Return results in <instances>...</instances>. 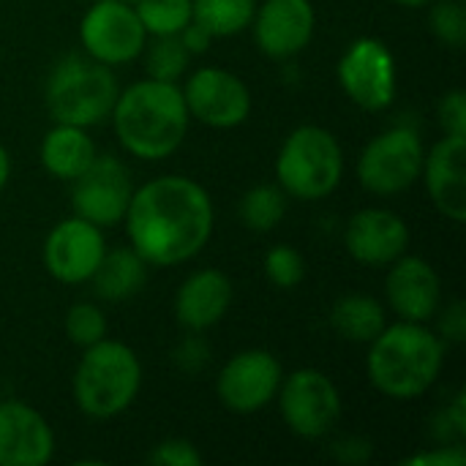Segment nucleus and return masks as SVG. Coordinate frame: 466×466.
Listing matches in <instances>:
<instances>
[{"instance_id": "c85d7f7f", "label": "nucleus", "mask_w": 466, "mask_h": 466, "mask_svg": "<svg viewBox=\"0 0 466 466\" xmlns=\"http://www.w3.org/2000/svg\"><path fill=\"white\" fill-rule=\"evenodd\" d=\"M262 270H265V279L279 287V289H292L303 281L306 276V259L303 254L295 248V246H287V243H279L273 246L265 259H262Z\"/></svg>"}, {"instance_id": "c9c22d12", "label": "nucleus", "mask_w": 466, "mask_h": 466, "mask_svg": "<svg viewBox=\"0 0 466 466\" xmlns=\"http://www.w3.org/2000/svg\"><path fill=\"white\" fill-rule=\"evenodd\" d=\"M404 466H464L466 451L461 445H437L401 461Z\"/></svg>"}, {"instance_id": "4468645a", "label": "nucleus", "mask_w": 466, "mask_h": 466, "mask_svg": "<svg viewBox=\"0 0 466 466\" xmlns=\"http://www.w3.org/2000/svg\"><path fill=\"white\" fill-rule=\"evenodd\" d=\"M104 251H106V240L101 227L79 216H68L60 224H55L52 232L46 235L41 259L55 281L74 287V284H87L93 279Z\"/></svg>"}, {"instance_id": "423d86ee", "label": "nucleus", "mask_w": 466, "mask_h": 466, "mask_svg": "<svg viewBox=\"0 0 466 466\" xmlns=\"http://www.w3.org/2000/svg\"><path fill=\"white\" fill-rule=\"evenodd\" d=\"M344 177V150L333 131L298 126L276 156V183L287 197L317 202L330 197Z\"/></svg>"}, {"instance_id": "f8f14e48", "label": "nucleus", "mask_w": 466, "mask_h": 466, "mask_svg": "<svg viewBox=\"0 0 466 466\" xmlns=\"http://www.w3.org/2000/svg\"><path fill=\"white\" fill-rule=\"evenodd\" d=\"M131 194H134L131 172L115 156H96L93 164L76 180H71L74 216L101 229L123 221Z\"/></svg>"}, {"instance_id": "39448f33", "label": "nucleus", "mask_w": 466, "mask_h": 466, "mask_svg": "<svg viewBox=\"0 0 466 466\" xmlns=\"http://www.w3.org/2000/svg\"><path fill=\"white\" fill-rule=\"evenodd\" d=\"M117 93L120 87L112 66L93 60L90 55L71 52L49 71L44 101L55 123L90 128L112 115Z\"/></svg>"}, {"instance_id": "aec40b11", "label": "nucleus", "mask_w": 466, "mask_h": 466, "mask_svg": "<svg viewBox=\"0 0 466 466\" xmlns=\"http://www.w3.org/2000/svg\"><path fill=\"white\" fill-rule=\"evenodd\" d=\"M232 306V281L216 268L191 273L175 295V319L188 333H205L218 325Z\"/></svg>"}, {"instance_id": "a211bd4d", "label": "nucleus", "mask_w": 466, "mask_h": 466, "mask_svg": "<svg viewBox=\"0 0 466 466\" xmlns=\"http://www.w3.org/2000/svg\"><path fill=\"white\" fill-rule=\"evenodd\" d=\"M52 456L55 434L46 418L22 401H0V466H44Z\"/></svg>"}, {"instance_id": "cd10ccee", "label": "nucleus", "mask_w": 466, "mask_h": 466, "mask_svg": "<svg viewBox=\"0 0 466 466\" xmlns=\"http://www.w3.org/2000/svg\"><path fill=\"white\" fill-rule=\"evenodd\" d=\"M429 27L442 46L461 49L466 44V3L464 0H431Z\"/></svg>"}, {"instance_id": "7c9ffc66", "label": "nucleus", "mask_w": 466, "mask_h": 466, "mask_svg": "<svg viewBox=\"0 0 466 466\" xmlns=\"http://www.w3.org/2000/svg\"><path fill=\"white\" fill-rule=\"evenodd\" d=\"M466 437V393L459 390L453 401L434 418V440L440 445H461Z\"/></svg>"}, {"instance_id": "e433bc0d", "label": "nucleus", "mask_w": 466, "mask_h": 466, "mask_svg": "<svg viewBox=\"0 0 466 466\" xmlns=\"http://www.w3.org/2000/svg\"><path fill=\"white\" fill-rule=\"evenodd\" d=\"M333 456L339 461H344V464H363L371 456V445L366 440H360V437H344V440L336 442Z\"/></svg>"}, {"instance_id": "412c9836", "label": "nucleus", "mask_w": 466, "mask_h": 466, "mask_svg": "<svg viewBox=\"0 0 466 466\" xmlns=\"http://www.w3.org/2000/svg\"><path fill=\"white\" fill-rule=\"evenodd\" d=\"M96 145L87 134V128L82 126H68V123H55L38 147V158L41 167L57 177V180H76L96 158Z\"/></svg>"}, {"instance_id": "7ed1b4c3", "label": "nucleus", "mask_w": 466, "mask_h": 466, "mask_svg": "<svg viewBox=\"0 0 466 466\" xmlns=\"http://www.w3.org/2000/svg\"><path fill=\"white\" fill-rule=\"evenodd\" d=\"M445 341L426 322L399 319L369 344V382L388 399L412 401L423 396L442 374Z\"/></svg>"}, {"instance_id": "a878e982", "label": "nucleus", "mask_w": 466, "mask_h": 466, "mask_svg": "<svg viewBox=\"0 0 466 466\" xmlns=\"http://www.w3.org/2000/svg\"><path fill=\"white\" fill-rule=\"evenodd\" d=\"M145 68L150 79L158 82H180V76L188 71L191 55L180 44L177 35H153V44H145Z\"/></svg>"}, {"instance_id": "0eeeda50", "label": "nucleus", "mask_w": 466, "mask_h": 466, "mask_svg": "<svg viewBox=\"0 0 466 466\" xmlns=\"http://www.w3.org/2000/svg\"><path fill=\"white\" fill-rule=\"evenodd\" d=\"M426 147L418 128L401 123L377 134L360 153L358 180L369 194L396 197L410 191L423 172Z\"/></svg>"}, {"instance_id": "6e6552de", "label": "nucleus", "mask_w": 466, "mask_h": 466, "mask_svg": "<svg viewBox=\"0 0 466 466\" xmlns=\"http://www.w3.org/2000/svg\"><path fill=\"white\" fill-rule=\"evenodd\" d=\"M276 399L281 420L300 440L328 437L341 418V393L336 382L317 369H298L284 377Z\"/></svg>"}, {"instance_id": "6ab92c4d", "label": "nucleus", "mask_w": 466, "mask_h": 466, "mask_svg": "<svg viewBox=\"0 0 466 466\" xmlns=\"http://www.w3.org/2000/svg\"><path fill=\"white\" fill-rule=\"evenodd\" d=\"M420 177L434 208L461 224L466 218V137L445 134L426 153Z\"/></svg>"}, {"instance_id": "72a5a7b5", "label": "nucleus", "mask_w": 466, "mask_h": 466, "mask_svg": "<svg viewBox=\"0 0 466 466\" xmlns=\"http://www.w3.org/2000/svg\"><path fill=\"white\" fill-rule=\"evenodd\" d=\"M437 317V336L445 341V344H461L466 339V306L461 300H453L448 303L445 309L440 306V311L434 314Z\"/></svg>"}, {"instance_id": "a19ab883", "label": "nucleus", "mask_w": 466, "mask_h": 466, "mask_svg": "<svg viewBox=\"0 0 466 466\" xmlns=\"http://www.w3.org/2000/svg\"><path fill=\"white\" fill-rule=\"evenodd\" d=\"M117 3H128V5H134L137 0H117Z\"/></svg>"}, {"instance_id": "2eb2a0df", "label": "nucleus", "mask_w": 466, "mask_h": 466, "mask_svg": "<svg viewBox=\"0 0 466 466\" xmlns=\"http://www.w3.org/2000/svg\"><path fill=\"white\" fill-rule=\"evenodd\" d=\"M259 52L270 60H287L303 52L317 27L311 0H265L248 25Z\"/></svg>"}, {"instance_id": "4c0bfd02", "label": "nucleus", "mask_w": 466, "mask_h": 466, "mask_svg": "<svg viewBox=\"0 0 466 466\" xmlns=\"http://www.w3.org/2000/svg\"><path fill=\"white\" fill-rule=\"evenodd\" d=\"M177 38H180V44L186 46V52H188L191 57H194V55L208 52V49H210V44L216 41V38H213V35H210L199 22H194V19H191L180 33H177Z\"/></svg>"}, {"instance_id": "bb28decb", "label": "nucleus", "mask_w": 466, "mask_h": 466, "mask_svg": "<svg viewBox=\"0 0 466 466\" xmlns=\"http://www.w3.org/2000/svg\"><path fill=\"white\" fill-rule=\"evenodd\" d=\"M134 11L147 35H177L191 22V0H137Z\"/></svg>"}, {"instance_id": "b1692460", "label": "nucleus", "mask_w": 466, "mask_h": 466, "mask_svg": "<svg viewBox=\"0 0 466 466\" xmlns=\"http://www.w3.org/2000/svg\"><path fill=\"white\" fill-rule=\"evenodd\" d=\"M257 0H191V19L213 38H229L248 30Z\"/></svg>"}, {"instance_id": "ddd939ff", "label": "nucleus", "mask_w": 466, "mask_h": 466, "mask_svg": "<svg viewBox=\"0 0 466 466\" xmlns=\"http://www.w3.org/2000/svg\"><path fill=\"white\" fill-rule=\"evenodd\" d=\"M284 380V369L268 350H243L232 355L216 380L218 401L238 415H254L265 410Z\"/></svg>"}, {"instance_id": "473e14b6", "label": "nucleus", "mask_w": 466, "mask_h": 466, "mask_svg": "<svg viewBox=\"0 0 466 466\" xmlns=\"http://www.w3.org/2000/svg\"><path fill=\"white\" fill-rule=\"evenodd\" d=\"M437 117L445 134L466 137V93L461 87L448 90L437 104Z\"/></svg>"}, {"instance_id": "9b49d317", "label": "nucleus", "mask_w": 466, "mask_h": 466, "mask_svg": "<svg viewBox=\"0 0 466 466\" xmlns=\"http://www.w3.org/2000/svg\"><path fill=\"white\" fill-rule=\"evenodd\" d=\"M180 90L191 120H199L208 128H238L251 112L248 85L221 66L197 68Z\"/></svg>"}, {"instance_id": "dca6fc26", "label": "nucleus", "mask_w": 466, "mask_h": 466, "mask_svg": "<svg viewBox=\"0 0 466 466\" xmlns=\"http://www.w3.org/2000/svg\"><path fill=\"white\" fill-rule=\"evenodd\" d=\"M347 254L366 268H388L410 248L407 221L388 208L358 210L344 229Z\"/></svg>"}, {"instance_id": "ea45409f", "label": "nucleus", "mask_w": 466, "mask_h": 466, "mask_svg": "<svg viewBox=\"0 0 466 466\" xmlns=\"http://www.w3.org/2000/svg\"><path fill=\"white\" fill-rule=\"evenodd\" d=\"M393 3H399V5H404V8H423V5H429L431 0H393Z\"/></svg>"}, {"instance_id": "4be33fe9", "label": "nucleus", "mask_w": 466, "mask_h": 466, "mask_svg": "<svg viewBox=\"0 0 466 466\" xmlns=\"http://www.w3.org/2000/svg\"><path fill=\"white\" fill-rule=\"evenodd\" d=\"M147 262L131 248V246H120V248H106L90 284L96 289V295L101 300L109 303H123L131 300L147 281Z\"/></svg>"}, {"instance_id": "f03ea898", "label": "nucleus", "mask_w": 466, "mask_h": 466, "mask_svg": "<svg viewBox=\"0 0 466 466\" xmlns=\"http://www.w3.org/2000/svg\"><path fill=\"white\" fill-rule=\"evenodd\" d=\"M109 117L123 150L139 161L175 156L191 123L180 85L150 76L120 90Z\"/></svg>"}, {"instance_id": "f704fd0d", "label": "nucleus", "mask_w": 466, "mask_h": 466, "mask_svg": "<svg viewBox=\"0 0 466 466\" xmlns=\"http://www.w3.org/2000/svg\"><path fill=\"white\" fill-rule=\"evenodd\" d=\"M175 363H177V369H183L186 374L202 371V369L210 363V347H208V341H205L199 333L186 336V339L177 344V350H175Z\"/></svg>"}, {"instance_id": "5701e85b", "label": "nucleus", "mask_w": 466, "mask_h": 466, "mask_svg": "<svg viewBox=\"0 0 466 466\" xmlns=\"http://www.w3.org/2000/svg\"><path fill=\"white\" fill-rule=\"evenodd\" d=\"M388 325L385 306L363 292L339 298L330 309V328L352 344H371Z\"/></svg>"}, {"instance_id": "20e7f679", "label": "nucleus", "mask_w": 466, "mask_h": 466, "mask_svg": "<svg viewBox=\"0 0 466 466\" xmlns=\"http://www.w3.org/2000/svg\"><path fill=\"white\" fill-rule=\"evenodd\" d=\"M139 388L142 366L128 344L101 339L85 347L74 371V401L82 415L93 420L117 418L137 401Z\"/></svg>"}, {"instance_id": "1a4fd4ad", "label": "nucleus", "mask_w": 466, "mask_h": 466, "mask_svg": "<svg viewBox=\"0 0 466 466\" xmlns=\"http://www.w3.org/2000/svg\"><path fill=\"white\" fill-rule=\"evenodd\" d=\"M336 74L347 98L366 112H382L396 101V57L390 46L380 38L366 35L352 41L344 49Z\"/></svg>"}, {"instance_id": "2f4dec72", "label": "nucleus", "mask_w": 466, "mask_h": 466, "mask_svg": "<svg viewBox=\"0 0 466 466\" xmlns=\"http://www.w3.org/2000/svg\"><path fill=\"white\" fill-rule=\"evenodd\" d=\"M147 461L153 466H199L202 464V453L188 440L172 437V440L158 442L150 451Z\"/></svg>"}, {"instance_id": "393cba45", "label": "nucleus", "mask_w": 466, "mask_h": 466, "mask_svg": "<svg viewBox=\"0 0 466 466\" xmlns=\"http://www.w3.org/2000/svg\"><path fill=\"white\" fill-rule=\"evenodd\" d=\"M287 208H289V197L279 183H259L240 197L238 216L251 232L265 235L284 221Z\"/></svg>"}, {"instance_id": "58836bf2", "label": "nucleus", "mask_w": 466, "mask_h": 466, "mask_svg": "<svg viewBox=\"0 0 466 466\" xmlns=\"http://www.w3.org/2000/svg\"><path fill=\"white\" fill-rule=\"evenodd\" d=\"M8 177H11V153L0 145V191L5 188Z\"/></svg>"}, {"instance_id": "f257e3e1", "label": "nucleus", "mask_w": 466, "mask_h": 466, "mask_svg": "<svg viewBox=\"0 0 466 466\" xmlns=\"http://www.w3.org/2000/svg\"><path fill=\"white\" fill-rule=\"evenodd\" d=\"M128 246L153 268L194 259L213 238L216 208L205 186L186 175H161L134 188L123 216Z\"/></svg>"}, {"instance_id": "f3484780", "label": "nucleus", "mask_w": 466, "mask_h": 466, "mask_svg": "<svg viewBox=\"0 0 466 466\" xmlns=\"http://www.w3.org/2000/svg\"><path fill=\"white\" fill-rule=\"evenodd\" d=\"M385 279V295L399 314V319L407 322H429L442 306V281L431 262L423 257L401 254L396 262L388 265Z\"/></svg>"}, {"instance_id": "c756f323", "label": "nucleus", "mask_w": 466, "mask_h": 466, "mask_svg": "<svg viewBox=\"0 0 466 466\" xmlns=\"http://www.w3.org/2000/svg\"><path fill=\"white\" fill-rule=\"evenodd\" d=\"M66 336L76 347H93L106 339V317L96 303H76L66 314Z\"/></svg>"}, {"instance_id": "9d476101", "label": "nucleus", "mask_w": 466, "mask_h": 466, "mask_svg": "<svg viewBox=\"0 0 466 466\" xmlns=\"http://www.w3.org/2000/svg\"><path fill=\"white\" fill-rule=\"evenodd\" d=\"M79 41L85 55L93 60L104 66H126L142 55L147 33L134 5L117 0H96L79 22Z\"/></svg>"}]
</instances>
